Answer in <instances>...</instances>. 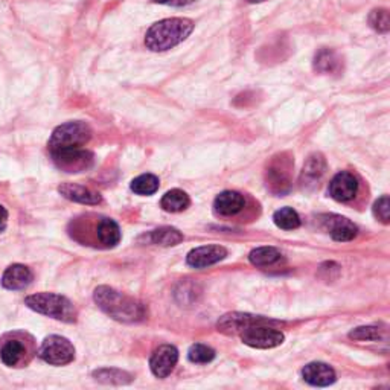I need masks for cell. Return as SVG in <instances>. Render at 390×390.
<instances>
[{"instance_id": "cell-3", "label": "cell", "mask_w": 390, "mask_h": 390, "mask_svg": "<svg viewBox=\"0 0 390 390\" xmlns=\"http://www.w3.org/2000/svg\"><path fill=\"white\" fill-rule=\"evenodd\" d=\"M24 305L43 316L57 319L64 323L77 322V308L68 297L55 293H37L27 296Z\"/></svg>"}, {"instance_id": "cell-32", "label": "cell", "mask_w": 390, "mask_h": 390, "mask_svg": "<svg viewBox=\"0 0 390 390\" xmlns=\"http://www.w3.org/2000/svg\"><path fill=\"white\" fill-rule=\"evenodd\" d=\"M154 3H159V5H168V6H188L190 3H194L195 0H151Z\"/></svg>"}, {"instance_id": "cell-17", "label": "cell", "mask_w": 390, "mask_h": 390, "mask_svg": "<svg viewBox=\"0 0 390 390\" xmlns=\"http://www.w3.org/2000/svg\"><path fill=\"white\" fill-rule=\"evenodd\" d=\"M58 193H60L64 198H68V200L80 204L96 206L103 202L101 194H98L95 190L77 183H63L58 186Z\"/></svg>"}, {"instance_id": "cell-18", "label": "cell", "mask_w": 390, "mask_h": 390, "mask_svg": "<svg viewBox=\"0 0 390 390\" xmlns=\"http://www.w3.org/2000/svg\"><path fill=\"white\" fill-rule=\"evenodd\" d=\"M302 377L306 383L317 387H325L336 383V372L325 363H310L302 369Z\"/></svg>"}, {"instance_id": "cell-27", "label": "cell", "mask_w": 390, "mask_h": 390, "mask_svg": "<svg viewBox=\"0 0 390 390\" xmlns=\"http://www.w3.org/2000/svg\"><path fill=\"white\" fill-rule=\"evenodd\" d=\"M273 221L282 230H294L301 226V217L292 207H282L273 215Z\"/></svg>"}, {"instance_id": "cell-4", "label": "cell", "mask_w": 390, "mask_h": 390, "mask_svg": "<svg viewBox=\"0 0 390 390\" xmlns=\"http://www.w3.org/2000/svg\"><path fill=\"white\" fill-rule=\"evenodd\" d=\"M90 137H92V128L86 122H66L54 130L47 147L51 153L66 148H82Z\"/></svg>"}, {"instance_id": "cell-22", "label": "cell", "mask_w": 390, "mask_h": 390, "mask_svg": "<svg viewBox=\"0 0 390 390\" xmlns=\"http://www.w3.org/2000/svg\"><path fill=\"white\" fill-rule=\"evenodd\" d=\"M343 69V61L333 49H320L314 57V70L319 73H338Z\"/></svg>"}, {"instance_id": "cell-13", "label": "cell", "mask_w": 390, "mask_h": 390, "mask_svg": "<svg viewBox=\"0 0 390 390\" xmlns=\"http://www.w3.org/2000/svg\"><path fill=\"white\" fill-rule=\"evenodd\" d=\"M227 256V250L223 246H203L190 250L186 256V262L193 269H206L223 261Z\"/></svg>"}, {"instance_id": "cell-6", "label": "cell", "mask_w": 390, "mask_h": 390, "mask_svg": "<svg viewBox=\"0 0 390 390\" xmlns=\"http://www.w3.org/2000/svg\"><path fill=\"white\" fill-rule=\"evenodd\" d=\"M31 360L29 345L24 342L23 334H6L0 338V361L8 368L24 366Z\"/></svg>"}, {"instance_id": "cell-19", "label": "cell", "mask_w": 390, "mask_h": 390, "mask_svg": "<svg viewBox=\"0 0 390 390\" xmlns=\"http://www.w3.org/2000/svg\"><path fill=\"white\" fill-rule=\"evenodd\" d=\"M246 200L244 197L235 193V190H224L213 202L215 212L223 215V217H230V215H237L244 209Z\"/></svg>"}, {"instance_id": "cell-25", "label": "cell", "mask_w": 390, "mask_h": 390, "mask_svg": "<svg viewBox=\"0 0 390 390\" xmlns=\"http://www.w3.org/2000/svg\"><path fill=\"white\" fill-rule=\"evenodd\" d=\"M93 378L99 383L103 384H114V386H123L131 383L133 377L130 375L128 372L121 370V369H114V368H104V369H98L93 373Z\"/></svg>"}, {"instance_id": "cell-33", "label": "cell", "mask_w": 390, "mask_h": 390, "mask_svg": "<svg viewBox=\"0 0 390 390\" xmlns=\"http://www.w3.org/2000/svg\"><path fill=\"white\" fill-rule=\"evenodd\" d=\"M6 224H8V211L0 204V232H3L6 229Z\"/></svg>"}, {"instance_id": "cell-26", "label": "cell", "mask_w": 390, "mask_h": 390, "mask_svg": "<svg viewBox=\"0 0 390 390\" xmlns=\"http://www.w3.org/2000/svg\"><path fill=\"white\" fill-rule=\"evenodd\" d=\"M160 186L159 177H156L154 174H142V176L136 177L131 181V190L137 195H153L157 193V189Z\"/></svg>"}, {"instance_id": "cell-34", "label": "cell", "mask_w": 390, "mask_h": 390, "mask_svg": "<svg viewBox=\"0 0 390 390\" xmlns=\"http://www.w3.org/2000/svg\"><path fill=\"white\" fill-rule=\"evenodd\" d=\"M247 2H250V3H260V2H265V0H247Z\"/></svg>"}, {"instance_id": "cell-2", "label": "cell", "mask_w": 390, "mask_h": 390, "mask_svg": "<svg viewBox=\"0 0 390 390\" xmlns=\"http://www.w3.org/2000/svg\"><path fill=\"white\" fill-rule=\"evenodd\" d=\"M194 31V22L189 19H165L154 23L147 31L145 45L153 52H165L185 41Z\"/></svg>"}, {"instance_id": "cell-15", "label": "cell", "mask_w": 390, "mask_h": 390, "mask_svg": "<svg viewBox=\"0 0 390 390\" xmlns=\"http://www.w3.org/2000/svg\"><path fill=\"white\" fill-rule=\"evenodd\" d=\"M290 165L285 159L273 162L267 170V188L276 195H284L292 189V180H290Z\"/></svg>"}, {"instance_id": "cell-8", "label": "cell", "mask_w": 390, "mask_h": 390, "mask_svg": "<svg viewBox=\"0 0 390 390\" xmlns=\"http://www.w3.org/2000/svg\"><path fill=\"white\" fill-rule=\"evenodd\" d=\"M275 325H267V323H261V325H252L246 328L239 333L243 343L256 347V350H271L284 343V334L279 329L273 328Z\"/></svg>"}, {"instance_id": "cell-29", "label": "cell", "mask_w": 390, "mask_h": 390, "mask_svg": "<svg viewBox=\"0 0 390 390\" xmlns=\"http://www.w3.org/2000/svg\"><path fill=\"white\" fill-rule=\"evenodd\" d=\"M369 24L378 32H387L390 29V17L387 10H373L369 15Z\"/></svg>"}, {"instance_id": "cell-28", "label": "cell", "mask_w": 390, "mask_h": 390, "mask_svg": "<svg viewBox=\"0 0 390 390\" xmlns=\"http://www.w3.org/2000/svg\"><path fill=\"white\" fill-rule=\"evenodd\" d=\"M188 359L189 361L197 364H206V363H211L215 359V351L206 345L195 343L189 347Z\"/></svg>"}, {"instance_id": "cell-14", "label": "cell", "mask_w": 390, "mask_h": 390, "mask_svg": "<svg viewBox=\"0 0 390 390\" xmlns=\"http://www.w3.org/2000/svg\"><path fill=\"white\" fill-rule=\"evenodd\" d=\"M327 171V160L320 153L311 154L306 162L303 163V168L301 172V186L303 189H313L319 185L322 177L325 176Z\"/></svg>"}, {"instance_id": "cell-31", "label": "cell", "mask_w": 390, "mask_h": 390, "mask_svg": "<svg viewBox=\"0 0 390 390\" xmlns=\"http://www.w3.org/2000/svg\"><path fill=\"white\" fill-rule=\"evenodd\" d=\"M350 337L354 340H378L381 337V331L377 327H360L351 331Z\"/></svg>"}, {"instance_id": "cell-9", "label": "cell", "mask_w": 390, "mask_h": 390, "mask_svg": "<svg viewBox=\"0 0 390 390\" xmlns=\"http://www.w3.org/2000/svg\"><path fill=\"white\" fill-rule=\"evenodd\" d=\"M261 323H267V325H275V327L279 325V322L265 319L261 316H252V314H244V313H230L218 320L217 328L220 333L226 336H237L246 328L252 325H261Z\"/></svg>"}, {"instance_id": "cell-10", "label": "cell", "mask_w": 390, "mask_h": 390, "mask_svg": "<svg viewBox=\"0 0 390 390\" xmlns=\"http://www.w3.org/2000/svg\"><path fill=\"white\" fill-rule=\"evenodd\" d=\"M179 361V351L171 345H162L149 359V368L157 378H167Z\"/></svg>"}, {"instance_id": "cell-21", "label": "cell", "mask_w": 390, "mask_h": 390, "mask_svg": "<svg viewBox=\"0 0 390 390\" xmlns=\"http://www.w3.org/2000/svg\"><path fill=\"white\" fill-rule=\"evenodd\" d=\"M248 260L260 269H270V267H279L284 262V256L275 247H258L248 255Z\"/></svg>"}, {"instance_id": "cell-7", "label": "cell", "mask_w": 390, "mask_h": 390, "mask_svg": "<svg viewBox=\"0 0 390 390\" xmlns=\"http://www.w3.org/2000/svg\"><path fill=\"white\" fill-rule=\"evenodd\" d=\"M52 160L58 170L64 172H82L93 165V153L86 148H66L52 151Z\"/></svg>"}, {"instance_id": "cell-20", "label": "cell", "mask_w": 390, "mask_h": 390, "mask_svg": "<svg viewBox=\"0 0 390 390\" xmlns=\"http://www.w3.org/2000/svg\"><path fill=\"white\" fill-rule=\"evenodd\" d=\"M121 229L112 218H101L96 224L98 243L105 248L116 247L121 243Z\"/></svg>"}, {"instance_id": "cell-1", "label": "cell", "mask_w": 390, "mask_h": 390, "mask_svg": "<svg viewBox=\"0 0 390 390\" xmlns=\"http://www.w3.org/2000/svg\"><path fill=\"white\" fill-rule=\"evenodd\" d=\"M95 303L107 316L122 323H137L147 319V308L135 297L122 294L116 290L101 285L93 293Z\"/></svg>"}, {"instance_id": "cell-5", "label": "cell", "mask_w": 390, "mask_h": 390, "mask_svg": "<svg viewBox=\"0 0 390 390\" xmlns=\"http://www.w3.org/2000/svg\"><path fill=\"white\" fill-rule=\"evenodd\" d=\"M38 357L52 366H66L75 360V347L66 337L49 336L41 343Z\"/></svg>"}, {"instance_id": "cell-16", "label": "cell", "mask_w": 390, "mask_h": 390, "mask_svg": "<svg viewBox=\"0 0 390 390\" xmlns=\"http://www.w3.org/2000/svg\"><path fill=\"white\" fill-rule=\"evenodd\" d=\"M32 278H34V275H32L31 269H28L27 265L13 264L3 273L2 287L6 290H13V292L24 290L31 285Z\"/></svg>"}, {"instance_id": "cell-11", "label": "cell", "mask_w": 390, "mask_h": 390, "mask_svg": "<svg viewBox=\"0 0 390 390\" xmlns=\"http://www.w3.org/2000/svg\"><path fill=\"white\" fill-rule=\"evenodd\" d=\"M328 193L331 198H334L336 202L346 203L351 202L352 198L359 193V181L354 177V174L342 171L338 172L334 179L331 180Z\"/></svg>"}, {"instance_id": "cell-12", "label": "cell", "mask_w": 390, "mask_h": 390, "mask_svg": "<svg viewBox=\"0 0 390 390\" xmlns=\"http://www.w3.org/2000/svg\"><path fill=\"white\" fill-rule=\"evenodd\" d=\"M322 224L333 239L338 243L352 241L357 237V232H359L351 220L340 217V215H323Z\"/></svg>"}, {"instance_id": "cell-24", "label": "cell", "mask_w": 390, "mask_h": 390, "mask_svg": "<svg viewBox=\"0 0 390 390\" xmlns=\"http://www.w3.org/2000/svg\"><path fill=\"white\" fill-rule=\"evenodd\" d=\"M147 239L156 246L171 247L183 241V235H181V232L177 230L176 227H159L153 230L151 234L147 237Z\"/></svg>"}, {"instance_id": "cell-23", "label": "cell", "mask_w": 390, "mask_h": 390, "mask_svg": "<svg viewBox=\"0 0 390 390\" xmlns=\"http://www.w3.org/2000/svg\"><path fill=\"white\" fill-rule=\"evenodd\" d=\"M190 204L189 195L181 189H171L168 190L167 194L162 197L160 200V206L163 211L171 212V213H177L188 209Z\"/></svg>"}, {"instance_id": "cell-30", "label": "cell", "mask_w": 390, "mask_h": 390, "mask_svg": "<svg viewBox=\"0 0 390 390\" xmlns=\"http://www.w3.org/2000/svg\"><path fill=\"white\" fill-rule=\"evenodd\" d=\"M373 215L384 224H389L390 221V202H389V197L383 195L380 197L378 200L373 204Z\"/></svg>"}]
</instances>
